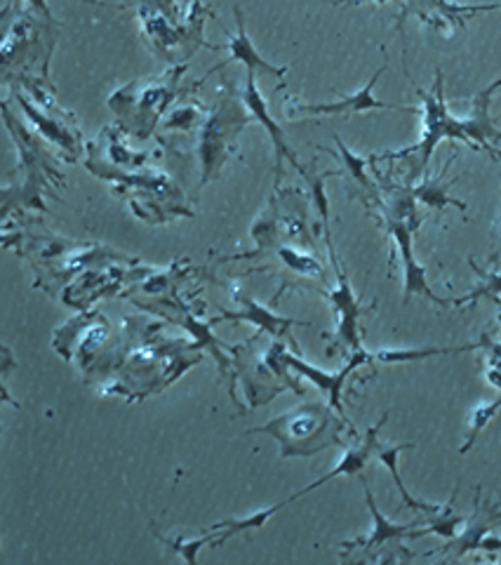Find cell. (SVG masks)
Masks as SVG:
<instances>
[{
	"mask_svg": "<svg viewBox=\"0 0 501 565\" xmlns=\"http://www.w3.org/2000/svg\"><path fill=\"white\" fill-rule=\"evenodd\" d=\"M417 95L422 97L424 102V135L417 147L412 149H403L396 153H381V155H370V161H389V159H408V155H419V173L428 167V161H431L434 149L440 145L442 139H460L464 145L471 147V141L466 137L464 123L460 118H454L452 113L448 111L446 104V92H442V74L438 71V78L434 85V92H426L422 88H417Z\"/></svg>",
	"mask_w": 501,
	"mask_h": 565,
	"instance_id": "cell-1",
	"label": "cell"
},
{
	"mask_svg": "<svg viewBox=\"0 0 501 565\" xmlns=\"http://www.w3.org/2000/svg\"><path fill=\"white\" fill-rule=\"evenodd\" d=\"M327 424H330V410L304 405L254 431L276 436L283 445V455H313L318 448H325L318 436L327 429Z\"/></svg>",
	"mask_w": 501,
	"mask_h": 565,
	"instance_id": "cell-2",
	"label": "cell"
},
{
	"mask_svg": "<svg viewBox=\"0 0 501 565\" xmlns=\"http://www.w3.org/2000/svg\"><path fill=\"white\" fill-rule=\"evenodd\" d=\"M327 250H330V260L337 272V290L333 292H323L327 300H330L335 314H337V342L349 347L351 351H361V335H358V318L365 311V306L358 302V297L351 290V282L343 274V268L335 254V246L333 240H327Z\"/></svg>",
	"mask_w": 501,
	"mask_h": 565,
	"instance_id": "cell-3",
	"label": "cell"
},
{
	"mask_svg": "<svg viewBox=\"0 0 501 565\" xmlns=\"http://www.w3.org/2000/svg\"><path fill=\"white\" fill-rule=\"evenodd\" d=\"M386 71V64L379 66L375 76L370 78L363 90H358L353 95H347L339 102H327V104H302L299 99H290L288 102V113L290 118L295 116H349V113H365V111H414L410 106H396V104H384L379 99L372 95L379 76Z\"/></svg>",
	"mask_w": 501,
	"mask_h": 565,
	"instance_id": "cell-4",
	"label": "cell"
},
{
	"mask_svg": "<svg viewBox=\"0 0 501 565\" xmlns=\"http://www.w3.org/2000/svg\"><path fill=\"white\" fill-rule=\"evenodd\" d=\"M271 356H278L280 363L295 367V371H297L299 375L311 379L313 385H316L321 391H325L327 395H330V405L337 410L339 415H343V407H341V389H343V381H347V377L355 371V367H361L363 363L375 359V356H370L367 351L361 349V351H353L351 361H349L347 365H343L339 373H325V371H321V367H313L311 363H306V361H302V359H297V356H290V353H285L280 344H274V349H271Z\"/></svg>",
	"mask_w": 501,
	"mask_h": 565,
	"instance_id": "cell-5",
	"label": "cell"
},
{
	"mask_svg": "<svg viewBox=\"0 0 501 565\" xmlns=\"http://www.w3.org/2000/svg\"><path fill=\"white\" fill-rule=\"evenodd\" d=\"M386 224H389V231L396 240V246L403 254V266H405V290H403V302L408 304L414 294H424L426 300H431L438 306H448L450 300H442L438 297L431 288H428L426 282V268L414 260V252H412V234L414 229L403 222V219H396V217H386Z\"/></svg>",
	"mask_w": 501,
	"mask_h": 565,
	"instance_id": "cell-6",
	"label": "cell"
},
{
	"mask_svg": "<svg viewBox=\"0 0 501 565\" xmlns=\"http://www.w3.org/2000/svg\"><path fill=\"white\" fill-rule=\"evenodd\" d=\"M499 85H501V80H494L488 90L478 92L471 116L462 118L466 137L471 141V149H476V151L485 149L488 153H492V159H499V151L494 145H499L501 141V133L497 130L490 118V102H492V95Z\"/></svg>",
	"mask_w": 501,
	"mask_h": 565,
	"instance_id": "cell-7",
	"label": "cell"
},
{
	"mask_svg": "<svg viewBox=\"0 0 501 565\" xmlns=\"http://www.w3.org/2000/svg\"><path fill=\"white\" fill-rule=\"evenodd\" d=\"M386 419H389V413H384V417L375 424V427H370V429H367V434H365V438H363V443H361V445H358V448H351V450L343 452L341 462L335 466V469H333L330 474L323 476V478H318V480H313L311 486H306L304 490H299L297 494H292L290 500L302 498V494H306V492H311V490H316V488H321V486H325V484H330V480L337 478V476H355V474H363V472H365V466H367V462H370V457H375V450H377V445H379L377 434H379V429L384 427V422H386Z\"/></svg>",
	"mask_w": 501,
	"mask_h": 565,
	"instance_id": "cell-8",
	"label": "cell"
},
{
	"mask_svg": "<svg viewBox=\"0 0 501 565\" xmlns=\"http://www.w3.org/2000/svg\"><path fill=\"white\" fill-rule=\"evenodd\" d=\"M363 488H365V500H367V506H370L372 523H375V526H372V532L367 537H361V540H353V542H343L341 547H347V549H353V547L379 549V547L389 544V542H400V540H403V537H412V532H414L412 528L422 526V520H412V523H393V520H389L379 512V506L375 502V494H372L365 478H363Z\"/></svg>",
	"mask_w": 501,
	"mask_h": 565,
	"instance_id": "cell-9",
	"label": "cell"
},
{
	"mask_svg": "<svg viewBox=\"0 0 501 565\" xmlns=\"http://www.w3.org/2000/svg\"><path fill=\"white\" fill-rule=\"evenodd\" d=\"M242 99H246V106H248V111L252 113V118L260 121V123L264 125V130L271 135V139H274V149H276V161H278V165H280L283 155H285V159H288L297 170L302 167V165L297 163L295 153H292V149H290V145H288V139H285V135H283V130H280V125H278L274 118H271V113H268V106H266V102H264L262 92L256 90V74H254V71H248V76H246V90H242Z\"/></svg>",
	"mask_w": 501,
	"mask_h": 565,
	"instance_id": "cell-10",
	"label": "cell"
},
{
	"mask_svg": "<svg viewBox=\"0 0 501 565\" xmlns=\"http://www.w3.org/2000/svg\"><path fill=\"white\" fill-rule=\"evenodd\" d=\"M236 20H238V34L231 40H228V46H226V50H228V54H231V56H228V60L222 62L220 66H214V71L224 68L226 64H231V62H240V64H246L248 71H254V74H256V71H262V74L274 76V78H283L285 74H288V68L268 64L264 56L256 52V48L252 46V40H250L248 32H246V20H242L240 8H236Z\"/></svg>",
	"mask_w": 501,
	"mask_h": 565,
	"instance_id": "cell-11",
	"label": "cell"
},
{
	"mask_svg": "<svg viewBox=\"0 0 501 565\" xmlns=\"http://www.w3.org/2000/svg\"><path fill=\"white\" fill-rule=\"evenodd\" d=\"M497 520H501V512H497L494 506H480V492L476 494V512L466 520V528L460 537L446 547L450 551L452 558H462L468 551H476L480 540L488 532H492V526Z\"/></svg>",
	"mask_w": 501,
	"mask_h": 565,
	"instance_id": "cell-12",
	"label": "cell"
},
{
	"mask_svg": "<svg viewBox=\"0 0 501 565\" xmlns=\"http://www.w3.org/2000/svg\"><path fill=\"white\" fill-rule=\"evenodd\" d=\"M240 302H242V311H226V314L217 321H250V323L260 325V328L266 330L271 337H283L285 332H288L290 325L302 323V321H292V318L271 314L268 309H264L260 302L250 300V297H240Z\"/></svg>",
	"mask_w": 501,
	"mask_h": 565,
	"instance_id": "cell-13",
	"label": "cell"
},
{
	"mask_svg": "<svg viewBox=\"0 0 501 565\" xmlns=\"http://www.w3.org/2000/svg\"><path fill=\"white\" fill-rule=\"evenodd\" d=\"M412 448H414V443H400V445H381V443H379L377 450H375V457L386 466V469L391 472V476H393V480H396V486H398L400 498H403V504H405L408 508H412V512H426L428 516H434V514L442 512V508H446V506L428 504V502H422V500H417V498H412L410 490H408L405 484H403V478H400V472H398V457H400V452H403V450H412Z\"/></svg>",
	"mask_w": 501,
	"mask_h": 565,
	"instance_id": "cell-14",
	"label": "cell"
},
{
	"mask_svg": "<svg viewBox=\"0 0 501 565\" xmlns=\"http://www.w3.org/2000/svg\"><path fill=\"white\" fill-rule=\"evenodd\" d=\"M452 161H454V155L452 159L442 165V170L440 173L436 175V177H426L422 184H417V187L412 189V193H414V198H417V201L422 203V205H426V208H434V210H446L448 205H452V208H456V210H462L464 215H466V203H462V201H456V198H452L448 191H450V187L452 184L456 181V179H452V181H442V177H446V170L452 165Z\"/></svg>",
	"mask_w": 501,
	"mask_h": 565,
	"instance_id": "cell-15",
	"label": "cell"
},
{
	"mask_svg": "<svg viewBox=\"0 0 501 565\" xmlns=\"http://www.w3.org/2000/svg\"><path fill=\"white\" fill-rule=\"evenodd\" d=\"M480 347L478 344H466V347H454V349H381L377 353H372L377 361L381 363H408V361H424V359H434V356H446V353H462V351H471Z\"/></svg>",
	"mask_w": 501,
	"mask_h": 565,
	"instance_id": "cell-16",
	"label": "cell"
},
{
	"mask_svg": "<svg viewBox=\"0 0 501 565\" xmlns=\"http://www.w3.org/2000/svg\"><path fill=\"white\" fill-rule=\"evenodd\" d=\"M454 498H456V492L452 494V500L448 502L446 508H442V512H438V514H434V516H428V520H426V523H428V528H424V530H414L412 537L440 535V537H446V540H454L456 532H460V528L466 526V518H464V516L452 514Z\"/></svg>",
	"mask_w": 501,
	"mask_h": 565,
	"instance_id": "cell-17",
	"label": "cell"
},
{
	"mask_svg": "<svg viewBox=\"0 0 501 565\" xmlns=\"http://www.w3.org/2000/svg\"><path fill=\"white\" fill-rule=\"evenodd\" d=\"M285 504H288V502L276 504V506H268V508H262V512H256V514H252V516H248V518H228V520H224V523H217V526H212L210 532H212V530H224V535L217 540V544H222L224 540H228V537L236 535V532L262 528L264 523H266L271 516H274V514L278 512V508H283Z\"/></svg>",
	"mask_w": 501,
	"mask_h": 565,
	"instance_id": "cell-18",
	"label": "cell"
},
{
	"mask_svg": "<svg viewBox=\"0 0 501 565\" xmlns=\"http://www.w3.org/2000/svg\"><path fill=\"white\" fill-rule=\"evenodd\" d=\"M501 410V399H497V401H490V403H483V405H478L474 413H471V417H468V438H466V443L462 445V455H466V452L474 448V443L478 441V436L485 431V427H488V424L494 419V415L499 413Z\"/></svg>",
	"mask_w": 501,
	"mask_h": 565,
	"instance_id": "cell-19",
	"label": "cell"
},
{
	"mask_svg": "<svg viewBox=\"0 0 501 565\" xmlns=\"http://www.w3.org/2000/svg\"><path fill=\"white\" fill-rule=\"evenodd\" d=\"M468 264L474 266V272L483 278V282H480V286H478L474 292H471L468 297H462V300H454V304L474 302V300H480V297H490L492 302L501 304V274H488V272H483V268H480L474 260H468Z\"/></svg>",
	"mask_w": 501,
	"mask_h": 565,
	"instance_id": "cell-20",
	"label": "cell"
},
{
	"mask_svg": "<svg viewBox=\"0 0 501 565\" xmlns=\"http://www.w3.org/2000/svg\"><path fill=\"white\" fill-rule=\"evenodd\" d=\"M335 141H337V147H339V155H341V163H343V170H347V173L361 184V187L365 189V191H372L375 187H372V181H370V177H367V163H372L370 159H361V155H355V153H351V149H347L343 147V141L339 139V137H335Z\"/></svg>",
	"mask_w": 501,
	"mask_h": 565,
	"instance_id": "cell-21",
	"label": "cell"
},
{
	"mask_svg": "<svg viewBox=\"0 0 501 565\" xmlns=\"http://www.w3.org/2000/svg\"><path fill=\"white\" fill-rule=\"evenodd\" d=\"M278 254H280V260H283L285 264L292 266L295 272H299V274H309V276L323 274L321 262H316L313 258H306V254L297 252V250H292V248H280Z\"/></svg>",
	"mask_w": 501,
	"mask_h": 565,
	"instance_id": "cell-22",
	"label": "cell"
},
{
	"mask_svg": "<svg viewBox=\"0 0 501 565\" xmlns=\"http://www.w3.org/2000/svg\"><path fill=\"white\" fill-rule=\"evenodd\" d=\"M163 542H167V544H172L175 549H179L181 551V556L189 561V563H196V554H198V549L200 547H205L208 542H210V535L208 537H200V540H191V542H186V540H165V537H161Z\"/></svg>",
	"mask_w": 501,
	"mask_h": 565,
	"instance_id": "cell-23",
	"label": "cell"
},
{
	"mask_svg": "<svg viewBox=\"0 0 501 565\" xmlns=\"http://www.w3.org/2000/svg\"><path fill=\"white\" fill-rule=\"evenodd\" d=\"M478 549H480V551H501V537L488 532V535H485L483 540H480Z\"/></svg>",
	"mask_w": 501,
	"mask_h": 565,
	"instance_id": "cell-24",
	"label": "cell"
},
{
	"mask_svg": "<svg viewBox=\"0 0 501 565\" xmlns=\"http://www.w3.org/2000/svg\"><path fill=\"white\" fill-rule=\"evenodd\" d=\"M12 3H28V5L34 8V10H38L40 14H46L48 20H52V12H50V8H48L46 0H12Z\"/></svg>",
	"mask_w": 501,
	"mask_h": 565,
	"instance_id": "cell-25",
	"label": "cell"
},
{
	"mask_svg": "<svg viewBox=\"0 0 501 565\" xmlns=\"http://www.w3.org/2000/svg\"><path fill=\"white\" fill-rule=\"evenodd\" d=\"M492 10H501V3H492V5H462V14H474V12H492Z\"/></svg>",
	"mask_w": 501,
	"mask_h": 565,
	"instance_id": "cell-26",
	"label": "cell"
},
{
	"mask_svg": "<svg viewBox=\"0 0 501 565\" xmlns=\"http://www.w3.org/2000/svg\"><path fill=\"white\" fill-rule=\"evenodd\" d=\"M341 5H349V3H353V5H358V3H391V0H339Z\"/></svg>",
	"mask_w": 501,
	"mask_h": 565,
	"instance_id": "cell-27",
	"label": "cell"
},
{
	"mask_svg": "<svg viewBox=\"0 0 501 565\" xmlns=\"http://www.w3.org/2000/svg\"><path fill=\"white\" fill-rule=\"evenodd\" d=\"M165 5H170V8H175V0H163Z\"/></svg>",
	"mask_w": 501,
	"mask_h": 565,
	"instance_id": "cell-28",
	"label": "cell"
},
{
	"mask_svg": "<svg viewBox=\"0 0 501 565\" xmlns=\"http://www.w3.org/2000/svg\"><path fill=\"white\" fill-rule=\"evenodd\" d=\"M499 248H501V222H499Z\"/></svg>",
	"mask_w": 501,
	"mask_h": 565,
	"instance_id": "cell-29",
	"label": "cell"
},
{
	"mask_svg": "<svg viewBox=\"0 0 501 565\" xmlns=\"http://www.w3.org/2000/svg\"><path fill=\"white\" fill-rule=\"evenodd\" d=\"M189 3H191V5H198V0H189Z\"/></svg>",
	"mask_w": 501,
	"mask_h": 565,
	"instance_id": "cell-30",
	"label": "cell"
}]
</instances>
